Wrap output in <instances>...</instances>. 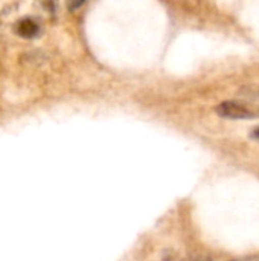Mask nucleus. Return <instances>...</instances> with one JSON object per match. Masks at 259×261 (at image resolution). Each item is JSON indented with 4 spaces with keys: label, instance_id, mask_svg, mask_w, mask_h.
<instances>
[{
    "label": "nucleus",
    "instance_id": "1",
    "mask_svg": "<svg viewBox=\"0 0 259 261\" xmlns=\"http://www.w3.org/2000/svg\"><path fill=\"white\" fill-rule=\"evenodd\" d=\"M217 115L226 119H258L259 106L240 101H224L215 107Z\"/></svg>",
    "mask_w": 259,
    "mask_h": 261
},
{
    "label": "nucleus",
    "instance_id": "2",
    "mask_svg": "<svg viewBox=\"0 0 259 261\" xmlns=\"http://www.w3.org/2000/svg\"><path fill=\"white\" fill-rule=\"evenodd\" d=\"M15 32L21 38H35L40 34V26L35 20L24 17L15 23Z\"/></svg>",
    "mask_w": 259,
    "mask_h": 261
},
{
    "label": "nucleus",
    "instance_id": "3",
    "mask_svg": "<svg viewBox=\"0 0 259 261\" xmlns=\"http://www.w3.org/2000/svg\"><path fill=\"white\" fill-rule=\"evenodd\" d=\"M87 0H66V5L69 8V11H76L78 8H81Z\"/></svg>",
    "mask_w": 259,
    "mask_h": 261
},
{
    "label": "nucleus",
    "instance_id": "4",
    "mask_svg": "<svg viewBox=\"0 0 259 261\" xmlns=\"http://www.w3.org/2000/svg\"><path fill=\"white\" fill-rule=\"evenodd\" d=\"M55 5H56V0H43V6H46L50 12L55 11Z\"/></svg>",
    "mask_w": 259,
    "mask_h": 261
},
{
    "label": "nucleus",
    "instance_id": "5",
    "mask_svg": "<svg viewBox=\"0 0 259 261\" xmlns=\"http://www.w3.org/2000/svg\"><path fill=\"white\" fill-rule=\"evenodd\" d=\"M189 261H214V260H211V258H208V257H200V255H198V257H192Z\"/></svg>",
    "mask_w": 259,
    "mask_h": 261
},
{
    "label": "nucleus",
    "instance_id": "6",
    "mask_svg": "<svg viewBox=\"0 0 259 261\" xmlns=\"http://www.w3.org/2000/svg\"><path fill=\"white\" fill-rule=\"evenodd\" d=\"M250 136H252L253 139H259V127H258V128H255V130H253V132L250 133Z\"/></svg>",
    "mask_w": 259,
    "mask_h": 261
}]
</instances>
